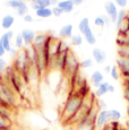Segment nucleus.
I'll return each instance as SVG.
<instances>
[{
    "label": "nucleus",
    "mask_w": 129,
    "mask_h": 130,
    "mask_svg": "<svg viewBox=\"0 0 129 130\" xmlns=\"http://www.w3.org/2000/svg\"><path fill=\"white\" fill-rule=\"evenodd\" d=\"M111 118H110V110H101L99 112L98 117H96V130H101L105 124L110 123Z\"/></svg>",
    "instance_id": "nucleus-4"
},
{
    "label": "nucleus",
    "mask_w": 129,
    "mask_h": 130,
    "mask_svg": "<svg viewBox=\"0 0 129 130\" xmlns=\"http://www.w3.org/2000/svg\"><path fill=\"white\" fill-rule=\"evenodd\" d=\"M21 35H22V37H23L24 44H25V46H26V45H31V44L33 43L36 33L31 28H24V29H22Z\"/></svg>",
    "instance_id": "nucleus-10"
},
{
    "label": "nucleus",
    "mask_w": 129,
    "mask_h": 130,
    "mask_svg": "<svg viewBox=\"0 0 129 130\" xmlns=\"http://www.w3.org/2000/svg\"><path fill=\"white\" fill-rule=\"evenodd\" d=\"M24 46H25V44H24V40H23V37H22L21 33H19V34H17L16 37H15V49L22 50V49H24Z\"/></svg>",
    "instance_id": "nucleus-24"
},
{
    "label": "nucleus",
    "mask_w": 129,
    "mask_h": 130,
    "mask_svg": "<svg viewBox=\"0 0 129 130\" xmlns=\"http://www.w3.org/2000/svg\"><path fill=\"white\" fill-rule=\"evenodd\" d=\"M71 50L70 44L66 41V40L60 39V43H59V54H67Z\"/></svg>",
    "instance_id": "nucleus-18"
},
{
    "label": "nucleus",
    "mask_w": 129,
    "mask_h": 130,
    "mask_svg": "<svg viewBox=\"0 0 129 130\" xmlns=\"http://www.w3.org/2000/svg\"><path fill=\"white\" fill-rule=\"evenodd\" d=\"M23 19H24V21H25V22H26V23H32V22H33V21H34L33 16H32V15H31V14H26V15H25V16H24V17H23Z\"/></svg>",
    "instance_id": "nucleus-38"
},
{
    "label": "nucleus",
    "mask_w": 129,
    "mask_h": 130,
    "mask_svg": "<svg viewBox=\"0 0 129 130\" xmlns=\"http://www.w3.org/2000/svg\"><path fill=\"white\" fill-rule=\"evenodd\" d=\"M110 76L112 77V79H115V80H119V78H120V71H119L118 67L116 66H112V68H111V72H110Z\"/></svg>",
    "instance_id": "nucleus-30"
},
{
    "label": "nucleus",
    "mask_w": 129,
    "mask_h": 130,
    "mask_svg": "<svg viewBox=\"0 0 129 130\" xmlns=\"http://www.w3.org/2000/svg\"><path fill=\"white\" fill-rule=\"evenodd\" d=\"M110 118H111V122L113 121H119L121 118V113L116 109H111L110 110Z\"/></svg>",
    "instance_id": "nucleus-28"
},
{
    "label": "nucleus",
    "mask_w": 129,
    "mask_h": 130,
    "mask_svg": "<svg viewBox=\"0 0 129 130\" xmlns=\"http://www.w3.org/2000/svg\"><path fill=\"white\" fill-rule=\"evenodd\" d=\"M6 69H7V63H6V61H5L4 58H0V77L4 75V72L6 71Z\"/></svg>",
    "instance_id": "nucleus-35"
},
{
    "label": "nucleus",
    "mask_w": 129,
    "mask_h": 130,
    "mask_svg": "<svg viewBox=\"0 0 129 130\" xmlns=\"http://www.w3.org/2000/svg\"><path fill=\"white\" fill-rule=\"evenodd\" d=\"M111 68H112V66H110V64H106V66L103 68V71L105 72V74H110V72H111Z\"/></svg>",
    "instance_id": "nucleus-42"
},
{
    "label": "nucleus",
    "mask_w": 129,
    "mask_h": 130,
    "mask_svg": "<svg viewBox=\"0 0 129 130\" xmlns=\"http://www.w3.org/2000/svg\"><path fill=\"white\" fill-rule=\"evenodd\" d=\"M109 84L108 82H103L102 84L100 85V86L96 88V91H95V96L96 97H102V96H104L105 94H108L109 93Z\"/></svg>",
    "instance_id": "nucleus-17"
},
{
    "label": "nucleus",
    "mask_w": 129,
    "mask_h": 130,
    "mask_svg": "<svg viewBox=\"0 0 129 130\" xmlns=\"http://www.w3.org/2000/svg\"><path fill=\"white\" fill-rule=\"evenodd\" d=\"M116 62H117V67H118L121 76L123 78L129 77V59L123 58V57H118Z\"/></svg>",
    "instance_id": "nucleus-6"
},
{
    "label": "nucleus",
    "mask_w": 129,
    "mask_h": 130,
    "mask_svg": "<svg viewBox=\"0 0 129 130\" xmlns=\"http://www.w3.org/2000/svg\"><path fill=\"white\" fill-rule=\"evenodd\" d=\"M79 71H80V61L78 60L77 56L75 54V52H74L73 50H70V51L67 53L66 66H64L62 74L69 79V80H71Z\"/></svg>",
    "instance_id": "nucleus-3"
},
{
    "label": "nucleus",
    "mask_w": 129,
    "mask_h": 130,
    "mask_svg": "<svg viewBox=\"0 0 129 130\" xmlns=\"http://www.w3.org/2000/svg\"><path fill=\"white\" fill-rule=\"evenodd\" d=\"M66 130H74V129H66Z\"/></svg>",
    "instance_id": "nucleus-47"
},
{
    "label": "nucleus",
    "mask_w": 129,
    "mask_h": 130,
    "mask_svg": "<svg viewBox=\"0 0 129 130\" xmlns=\"http://www.w3.org/2000/svg\"><path fill=\"white\" fill-rule=\"evenodd\" d=\"M92 57H93V60L99 64H102L105 62L106 60V53L103 49L101 47H94L92 50Z\"/></svg>",
    "instance_id": "nucleus-9"
},
{
    "label": "nucleus",
    "mask_w": 129,
    "mask_h": 130,
    "mask_svg": "<svg viewBox=\"0 0 129 130\" xmlns=\"http://www.w3.org/2000/svg\"><path fill=\"white\" fill-rule=\"evenodd\" d=\"M123 46H129V33L125 35V45Z\"/></svg>",
    "instance_id": "nucleus-43"
},
{
    "label": "nucleus",
    "mask_w": 129,
    "mask_h": 130,
    "mask_svg": "<svg viewBox=\"0 0 129 130\" xmlns=\"http://www.w3.org/2000/svg\"><path fill=\"white\" fill-rule=\"evenodd\" d=\"M123 86H128L129 87V77L123 78Z\"/></svg>",
    "instance_id": "nucleus-46"
},
{
    "label": "nucleus",
    "mask_w": 129,
    "mask_h": 130,
    "mask_svg": "<svg viewBox=\"0 0 129 130\" xmlns=\"http://www.w3.org/2000/svg\"><path fill=\"white\" fill-rule=\"evenodd\" d=\"M0 116L1 117H5L7 119H10L13 120V116H14V111L10 109H7V107L0 105Z\"/></svg>",
    "instance_id": "nucleus-22"
},
{
    "label": "nucleus",
    "mask_w": 129,
    "mask_h": 130,
    "mask_svg": "<svg viewBox=\"0 0 129 130\" xmlns=\"http://www.w3.org/2000/svg\"><path fill=\"white\" fill-rule=\"evenodd\" d=\"M117 52H118V57L129 59V46H118Z\"/></svg>",
    "instance_id": "nucleus-25"
},
{
    "label": "nucleus",
    "mask_w": 129,
    "mask_h": 130,
    "mask_svg": "<svg viewBox=\"0 0 129 130\" xmlns=\"http://www.w3.org/2000/svg\"><path fill=\"white\" fill-rule=\"evenodd\" d=\"M31 8L33 9V10L38 11L39 9H41V7H40V5L35 1V0H32V2H31Z\"/></svg>",
    "instance_id": "nucleus-37"
},
{
    "label": "nucleus",
    "mask_w": 129,
    "mask_h": 130,
    "mask_svg": "<svg viewBox=\"0 0 129 130\" xmlns=\"http://www.w3.org/2000/svg\"><path fill=\"white\" fill-rule=\"evenodd\" d=\"M13 37H14V32L10 31V29L0 36V42L2 43V45L6 49L7 52H10L13 50V46H11V39Z\"/></svg>",
    "instance_id": "nucleus-8"
},
{
    "label": "nucleus",
    "mask_w": 129,
    "mask_h": 130,
    "mask_svg": "<svg viewBox=\"0 0 129 130\" xmlns=\"http://www.w3.org/2000/svg\"><path fill=\"white\" fill-rule=\"evenodd\" d=\"M90 27H91L90 26V19H88L87 17H84V18H82L80 21H79L78 29H79V32H80L82 34H83L87 28H90Z\"/></svg>",
    "instance_id": "nucleus-20"
},
{
    "label": "nucleus",
    "mask_w": 129,
    "mask_h": 130,
    "mask_svg": "<svg viewBox=\"0 0 129 130\" xmlns=\"http://www.w3.org/2000/svg\"><path fill=\"white\" fill-rule=\"evenodd\" d=\"M11 129H14L13 120L0 116V130H11Z\"/></svg>",
    "instance_id": "nucleus-16"
},
{
    "label": "nucleus",
    "mask_w": 129,
    "mask_h": 130,
    "mask_svg": "<svg viewBox=\"0 0 129 130\" xmlns=\"http://www.w3.org/2000/svg\"><path fill=\"white\" fill-rule=\"evenodd\" d=\"M16 12H17V15H18V16H22V17H24L26 14H28V6L26 5V2H24V4L22 5L19 8H17Z\"/></svg>",
    "instance_id": "nucleus-27"
},
{
    "label": "nucleus",
    "mask_w": 129,
    "mask_h": 130,
    "mask_svg": "<svg viewBox=\"0 0 129 130\" xmlns=\"http://www.w3.org/2000/svg\"><path fill=\"white\" fill-rule=\"evenodd\" d=\"M96 105H98L100 111L101 110H108V104H106V102L103 101V100H101V99L96 100Z\"/></svg>",
    "instance_id": "nucleus-32"
},
{
    "label": "nucleus",
    "mask_w": 129,
    "mask_h": 130,
    "mask_svg": "<svg viewBox=\"0 0 129 130\" xmlns=\"http://www.w3.org/2000/svg\"><path fill=\"white\" fill-rule=\"evenodd\" d=\"M83 41H84V37L82 34H75L70 39V43L74 46H80L83 44Z\"/></svg>",
    "instance_id": "nucleus-21"
},
{
    "label": "nucleus",
    "mask_w": 129,
    "mask_h": 130,
    "mask_svg": "<svg viewBox=\"0 0 129 130\" xmlns=\"http://www.w3.org/2000/svg\"><path fill=\"white\" fill-rule=\"evenodd\" d=\"M35 14L39 18H49L52 16V10L51 8H41L38 11H35Z\"/></svg>",
    "instance_id": "nucleus-19"
},
{
    "label": "nucleus",
    "mask_w": 129,
    "mask_h": 130,
    "mask_svg": "<svg viewBox=\"0 0 129 130\" xmlns=\"http://www.w3.org/2000/svg\"><path fill=\"white\" fill-rule=\"evenodd\" d=\"M94 25L96 27H100V28L105 27V23H104V19L102 18V16H98L94 18Z\"/></svg>",
    "instance_id": "nucleus-31"
},
{
    "label": "nucleus",
    "mask_w": 129,
    "mask_h": 130,
    "mask_svg": "<svg viewBox=\"0 0 129 130\" xmlns=\"http://www.w3.org/2000/svg\"><path fill=\"white\" fill-rule=\"evenodd\" d=\"M51 10H52V15H53L54 17H60V16H62V14H63V11L61 10V9L59 8L58 6L52 7Z\"/></svg>",
    "instance_id": "nucleus-33"
},
{
    "label": "nucleus",
    "mask_w": 129,
    "mask_h": 130,
    "mask_svg": "<svg viewBox=\"0 0 129 130\" xmlns=\"http://www.w3.org/2000/svg\"><path fill=\"white\" fill-rule=\"evenodd\" d=\"M36 2L40 5L41 8H50L51 5H50V0H35Z\"/></svg>",
    "instance_id": "nucleus-34"
},
{
    "label": "nucleus",
    "mask_w": 129,
    "mask_h": 130,
    "mask_svg": "<svg viewBox=\"0 0 129 130\" xmlns=\"http://www.w3.org/2000/svg\"><path fill=\"white\" fill-rule=\"evenodd\" d=\"M83 101H84V97H82L80 95L75 93V92H70V94L67 97V101L63 105L62 112H61V120L66 124L69 123V121L73 119V117L80 109Z\"/></svg>",
    "instance_id": "nucleus-1"
},
{
    "label": "nucleus",
    "mask_w": 129,
    "mask_h": 130,
    "mask_svg": "<svg viewBox=\"0 0 129 130\" xmlns=\"http://www.w3.org/2000/svg\"><path fill=\"white\" fill-rule=\"evenodd\" d=\"M48 37H49L48 33H38L35 35V39H34L32 45L35 47L36 50H39V51H43L46 41H48Z\"/></svg>",
    "instance_id": "nucleus-7"
},
{
    "label": "nucleus",
    "mask_w": 129,
    "mask_h": 130,
    "mask_svg": "<svg viewBox=\"0 0 129 130\" xmlns=\"http://www.w3.org/2000/svg\"><path fill=\"white\" fill-rule=\"evenodd\" d=\"M14 23H15V17L13 16V15H10V14L5 15V16L2 17V19H1V27L4 29L9 31V28L13 26Z\"/></svg>",
    "instance_id": "nucleus-13"
},
{
    "label": "nucleus",
    "mask_w": 129,
    "mask_h": 130,
    "mask_svg": "<svg viewBox=\"0 0 129 130\" xmlns=\"http://www.w3.org/2000/svg\"><path fill=\"white\" fill-rule=\"evenodd\" d=\"M58 7L63 11V14L64 12L69 14V12H71L74 10V8H75V6H74V4L71 2V0H62V1H59Z\"/></svg>",
    "instance_id": "nucleus-14"
},
{
    "label": "nucleus",
    "mask_w": 129,
    "mask_h": 130,
    "mask_svg": "<svg viewBox=\"0 0 129 130\" xmlns=\"http://www.w3.org/2000/svg\"><path fill=\"white\" fill-rule=\"evenodd\" d=\"M104 10H105L106 15L109 16V18L111 19V22H112V23H116L117 18H118L119 10H118L117 5L115 4V1H111V0L106 1L105 4H104Z\"/></svg>",
    "instance_id": "nucleus-5"
},
{
    "label": "nucleus",
    "mask_w": 129,
    "mask_h": 130,
    "mask_svg": "<svg viewBox=\"0 0 129 130\" xmlns=\"http://www.w3.org/2000/svg\"><path fill=\"white\" fill-rule=\"evenodd\" d=\"M116 91V87L113 86V85H109V93H113V92Z\"/></svg>",
    "instance_id": "nucleus-45"
},
{
    "label": "nucleus",
    "mask_w": 129,
    "mask_h": 130,
    "mask_svg": "<svg viewBox=\"0 0 129 130\" xmlns=\"http://www.w3.org/2000/svg\"><path fill=\"white\" fill-rule=\"evenodd\" d=\"M127 14H128V12L126 11L125 9H120V10H119V12H118V18H117V22H116L117 27H118L119 25L121 24V22L125 19V17L127 16Z\"/></svg>",
    "instance_id": "nucleus-29"
},
{
    "label": "nucleus",
    "mask_w": 129,
    "mask_h": 130,
    "mask_svg": "<svg viewBox=\"0 0 129 130\" xmlns=\"http://www.w3.org/2000/svg\"><path fill=\"white\" fill-rule=\"evenodd\" d=\"M73 31L74 26L71 24H66L59 29V39L64 40V39H71L73 36Z\"/></svg>",
    "instance_id": "nucleus-11"
},
{
    "label": "nucleus",
    "mask_w": 129,
    "mask_h": 130,
    "mask_svg": "<svg viewBox=\"0 0 129 130\" xmlns=\"http://www.w3.org/2000/svg\"><path fill=\"white\" fill-rule=\"evenodd\" d=\"M86 0H71V2L74 4V6H80L82 4H84Z\"/></svg>",
    "instance_id": "nucleus-41"
},
{
    "label": "nucleus",
    "mask_w": 129,
    "mask_h": 130,
    "mask_svg": "<svg viewBox=\"0 0 129 130\" xmlns=\"http://www.w3.org/2000/svg\"><path fill=\"white\" fill-rule=\"evenodd\" d=\"M17 96L18 94L14 91L13 87L0 77V105L14 111L17 105Z\"/></svg>",
    "instance_id": "nucleus-2"
},
{
    "label": "nucleus",
    "mask_w": 129,
    "mask_h": 130,
    "mask_svg": "<svg viewBox=\"0 0 129 130\" xmlns=\"http://www.w3.org/2000/svg\"><path fill=\"white\" fill-rule=\"evenodd\" d=\"M94 64V60L91 59V58H87V59H84L83 61H80V69H88V68H92Z\"/></svg>",
    "instance_id": "nucleus-26"
},
{
    "label": "nucleus",
    "mask_w": 129,
    "mask_h": 130,
    "mask_svg": "<svg viewBox=\"0 0 129 130\" xmlns=\"http://www.w3.org/2000/svg\"><path fill=\"white\" fill-rule=\"evenodd\" d=\"M59 1H60V0H50V5H51L52 7H54V6H58Z\"/></svg>",
    "instance_id": "nucleus-44"
},
{
    "label": "nucleus",
    "mask_w": 129,
    "mask_h": 130,
    "mask_svg": "<svg viewBox=\"0 0 129 130\" xmlns=\"http://www.w3.org/2000/svg\"><path fill=\"white\" fill-rule=\"evenodd\" d=\"M6 49H5L4 47V45H2V43L1 42H0V58H2V57L5 56V54H6Z\"/></svg>",
    "instance_id": "nucleus-40"
},
{
    "label": "nucleus",
    "mask_w": 129,
    "mask_h": 130,
    "mask_svg": "<svg viewBox=\"0 0 129 130\" xmlns=\"http://www.w3.org/2000/svg\"><path fill=\"white\" fill-rule=\"evenodd\" d=\"M24 2H25L24 0H8L6 4H7V6H9L11 9L16 10L17 8H19V7L24 4Z\"/></svg>",
    "instance_id": "nucleus-23"
},
{
    "label": "nucleus",
    "mask_w": 129,
    "mask_h": 130,
    "mask_svg": "<svg viewBox=\"0 0 129 130\" xmlns=\"http://www.w3.org/2000/svg\"><path fill=\"white\" fill-rule=\"evenodd\" d=\"M90 80H91V84L93 85L95 88H98V87L104 82V76H103V74L100 70H95L93 74L91 75Z\"/></svg>",
    "instance_id": "nucleus-12"
},
{
    "label": "nucleus",
    "mask_w": 129,
    "mask_h": 130,
    "mask_svg": "<svg viewBox=\"0 0 129 130\" xmlns=\"http://www.w3.org/2000/svg\"><path fill=\"white\" fill-rule=\"evenodd\" d=\"M101 16H102V18L104 19V23H105V26H109V25L112 23V22H111V19L109 18L108 15H101Z\"/></svg>",
    "instance_id": "nucleus-39"
},
{
    "label": "nucleus",
    "mask_w": 129,
    "mask_h": 130,
    "mask_svg": "<svg viewBox=\"0 0 129 130\" xmlns=\"http://www.w3.org/2000/svg\"><path fill=\"white\" fill-rule=\"evenodd\" d=\"M115 4L117 7H120L121 9H123L128 5V0H115Z\"/></svg>",
    "instance_id": "nucleus-36"
},
{
    "label": "nucleus",
    "mask_w": 129,
    "mask_h": 130,
    "mask_svg": "<svg viewBox=\"0 0 129 130\" xmlns=\"http://www.w3.org/2000/svg\"><path fill=\"white\" fill-rule=\"evenodd\" d=\"M82 35H83V37L85 39V41L87 42L88 44H91V45H94V44L96 43V36H95V34H94V32L92 31L91 27L86 29Z\"/></svg>",
    "instance_id": "nucleus-15"
}]
</instances>
